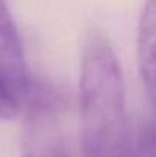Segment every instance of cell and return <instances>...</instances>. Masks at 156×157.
<instances>
[{"label": "cell", "instance_id": "obj_1", "mask_svg": "<svg viewBox=\"0 0 156 157\" xmlns=\"http://www.w3.org/2000/svg\"><path fill=\"white\" fill-rule=\"evenodd\" d=\"M80 125L84 157H142L133 142L126 84L118 56L109 40L87 37L80 70Z\"/></svg>", "mask_w": 156, "mask_h": 157}, {"label": "cell", "instance_id": "obj_2", "mask_svg": "<svg viewBox=\"0 0 156 157\" xmlns=\"http://www.w3.org/2000/svg\"><path fill=\"white\" fill-rule=\"evenodd\" d=\"M26 96L29 108L22 134L23 157H69L57 95L52 90L31 86Z\"/></svg>", "mask_w": 156, "mask_h": 157}, {"label": "cell", "instance_id": "obj_3", "mask_svg": "<svg viewBox=\"0 0 156 157\" xmlns=\"http://www.w3.org/2000/svg\"><path fill=\"white\" fill-rule=\"evenodd\" d=\"M0 76L18 96L31 90L22 40L5 0H0Z\"/></svg>", "mask_w": 156, "mask_h": 157}, {"label": "cell", "instance_id": "obj_4", "mask_svg": "<svg viewBox=\"0 0 156 157\" xmlns=\"http://www.w3.org/2000/svg\"><path fill=\"white\" fill-rule=\"evenodd\" d=\"M138 64L146 92L156 110V0H146L139 17Z\"/></svg>", "mask_w": 156, "mask_h": 157}, {"label": "cell", "instance_id": "obj_5", "mask_svg": "<svg viewBox=\"0 0 156 157\" xmlns=\"http://www.w3.org/2000/svg\"><path fill=\"white\" fill-rule=\"evenodd\" d=\"M20 113V96L0 76V121H11Z\"/></svg>", "mask_w": 156, "mask_h": 157}, {"label": "cell", "instance_id": "obj_6", "mask_svg": "<svg viewBox=\"0 0 156 157\" xmlns=\"http://www.w3.org/2000/svg\"><path fill=\"white\" fill-rule=\"evenodd\" d=\"M150 150H153L156 153V127H155V131L152 134V142H150Z\"/></svg>", "mask_w": 156, "mask_h": 157}]
</instances>
